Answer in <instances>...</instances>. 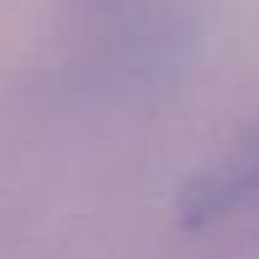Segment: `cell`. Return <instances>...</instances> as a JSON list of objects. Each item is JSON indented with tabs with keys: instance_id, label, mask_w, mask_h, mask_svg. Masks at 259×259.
<instances>
[{
	"instance_id": "3",
	"label": "cell",
	"mask_w": 259,
	"mask_h": 259,
	"mask_svg": "<svg viewBox=\"0 0 259 259\" xmlns=\"http://www.w3.org/2000/svg\"><path fill=\"white\" fill-rule=\"evenodd\" d=\"M73 4L85 13H101V10H110V7H119V4H128V0H73Z\"/></svg>"
},
{
	"instance_id": "2",
	"label": "cell",
	"mask_w": 259,
	"mask_h": 259,
	"mask_svg": "<svg viewBox=\"0 0 259 259\" xmlns=\"http://www.w3.org/2000/svg\"><path fill=\"white\" fill-rule=\"evenodd\" d=\"M259 198V119L177 195V220L186 232L210 229Z\"/></svg>"
},
{
	"instance_id": "1",
	"label": "cell",
	"mask_w": 259,
	"mask_h": 259,
	"mask_svg": "<svg viewBox=\"0 0 259 259\" xmlns=\"http://www.w3.org/2000/svg\"><path fill=\"white\" fill-rule=\"evenodd\" d=\"M98 31L76 58V85L85 92H132L171 76L195 43L192 16L165 0H128L92 13Z\"/></svg>"
}]
</instances>
